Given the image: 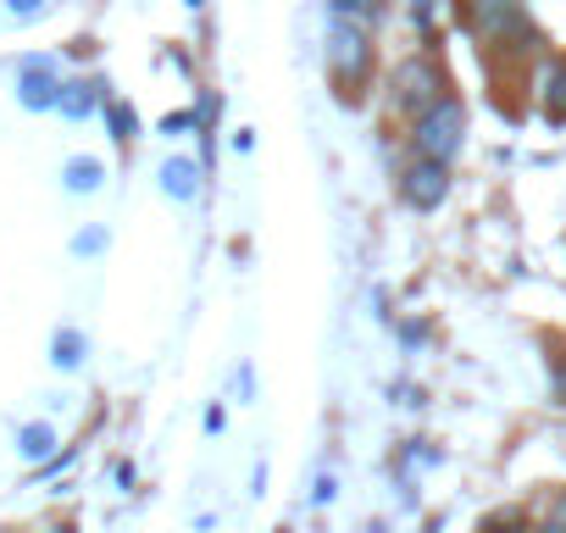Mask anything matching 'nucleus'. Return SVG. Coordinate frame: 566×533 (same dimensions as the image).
Returning a JSON list of instances; mask_svg holds the SVG:
<instances>
[{
	"label": "nucleus",
	"instance_id": "9",
	"mask_svg": "<svg viewBox=\"0 0 566 533\" xmlns=\"http://www.w3.org/2000/svg\"><path fill=\"white\" fill-rule=\"evenodd\" d=\"M161 195L178 200V206H189V200L200 195V161H189V156H167V161H161Z\"/></svg>",
	"mask_w": 566,
	"mask_h": 533
},
{
	"label": "nucleus",
	"instance_id": "8",
	"mask_svg": "<svg viewBox=\"0 0 566 533\" xmlns=\"http://www.w3.org/2000/svg\"><path fill=\"white\" fill-rule=\"evenodd\" d=\"M101 101H106V84H101V79H67V84H62V106H56V112H62L67 123H84V117H95V112H101Z\"/></svg>",
	"mask_w": 566,
	"mask_h": 533
},
{
	"label": "nucleus",
	"instance_id": "23",
	"mask_svg": "<svg viewBox=\"0 0 566 533\" xmlns=\"http://www.w3.org/2000/svg\"><path fill=\"white\" fill-rule=\"evenodd\" d=\"M189 7H200V0H189Z\"/></svg>",
	"mask_w": 566,
	"mask_h": 533
},
{
	"label": "nucleus",
	"instance_id": "10",
	"mask_svg": "<svg viewBox=\"0 0 566 533\" xmlns=\"http://www.w3.org/2000/svg\"><path fill=\"white\" fill-rule=\"evenodd\" d=\"M106 184V161L101 156H73L67 167H62V189L67 195H95Z\"/></svg>",
	"mask_w": 566,
	"mask_h": 533
},
{
	"label": "nucleus",
	"instance_id": "1",
	"mask_svg": "<svg viewBox=\"0 0 566 533\" xmlns=\"http://www.w3.org/2000/svg\"><path fill=\"white\" fill-rule=\"evenodd\" d=\"M323 67H328V84L345 106H356L367 95V84L378 79V40L373 29H356V23H334L328 18V40H323Z\"/></svg>",
	"mask_w": 566,
	"mask_h": 533
},
{
	"label": "nucleus",
	"instance_id": "7",
	"mask_svg": "<svg viewBox=\"0 0 566 533\" xmlns=\"http://www.w3.org/2000/svg\"><path fill=\"white\" fill-rule=\"evenodd\" d=\"M18 106L23 112H56L62 106V79L51 62H23L18 73Z\"/></svg>",
	"mask_w": 566,
	"mask_h": 533
},
{
	"label": "nucleus",
	"instance_id": "15",
	"mask_svg": "<svg viewBox=\"0 0 566 533\" xmlns=\"http://www.w3.org/2000/svg\"><path fill=\"white\" fill-rule=\"evenodd\" d=\"M106 244H112V233H106L101 222H95V228H78V233H73V255H101Z\"/></svg>",
	"mask_w": 566,
	"mask_h": 533
},
{
	"label": "nucleus",
	"instance_id": "2",
	"mask_svg": "<svg viewBox=\"0 0 566 533\" xmlns=\"http://www.w3.org/2000/svg\"><path fill=\"white\" fill-rule=\"evenodd\" d=\"M467 7V29L478 34L483 51H500V56H533L538 34H533V18L522 0H461Z\"/></svg>",
	"mask_w": 566,
	"mask_h": 533
},
{
	"label": "nucleus",
	"instance_id": "17",
	"mask_svg": "<svg viewBox=\"0 0 566 533\" xmlns=\"http://www.w3.org/2000/svg\"><path fill=\"white\" fill-rule=\"evenodd\" d=\"M189 128H195V112H167V117H161V134H167V139H184Z\"/></svg>",
	"mask_w": 566,
	"mask_h": 533
},
{
	"label": "nucleus",
	"instance_id": "14",
	"mask_svg": "<svg viewBox=\"0 0 566 533\" xmlns=\"http://www.w3.org/2000/svg\"><path fill=\"white\" fill-rule=\"evenodd\" d=\"M106 123H112V139H117V145H128V139H139V117H134V106H123V101H112V106H106Z\"/></svg>",
	"mask_w": 566,
	"mask_h": 533
},
{
	"label": "nucleus",
	"instance_id": "20",
	"mask_svg": "<svg viewBox=\"0 0 566 533\" xmlns=\"http://www.w3.org/2000/svg\"><path fill=\"white\" fill-rule=\"evenodd\" d=\"M538 533H566V494L555 500V511H549V522H544Z\"/></svg>",
	"mask_w": 566,
	"mask_h": 533
},
{
	"label": "nucleus",
	"instance_id": "3",
	"mask_svg": "<svg viewBox=\"0 0 566 533\" xmlns=\"http://www.w3.org/2000/svg\"><path fill=\"white\" fill-rule=\"evenodd\" d=\"M450 95V73H444V62L433 56V51H417V56H400L395 67H389V90H384V101H389V112L395 117H422L433 101H444Z\"/></svg>",
	"mask_w": 566,
	"mask_h": 533
},
{
	"label": "nucleus",
	"instance_id": "6",
	"mask_svg": "<svg viewBox=\"0 0 566 533\" xmlns=\"http://www.w3.org/2000/svg\"><path fill=\"white\" fill-rule=\"evenodd\" d=\"M533 106L549 128H566V56H544L533 67Z\"/></svg>",
	"mask_w": 566,
	"mask_h": 533
},
{
	"label": "nucleus",
	"instance_id": "12",
	"mask_svg": "<svg viewBox=\"0 0 566 533\" xmlns=\"http://www.w3.org/2000/svg\"><path fill=\"white\" fill-rule=\"evenodd\" d=\"M84 356H90V339H84L78 328H56V339H51V362H56L62 373H73V367H84Z\"/></svg>",
	"mask_w": 566,
	"mask_h": 533
},
{
	"label": "nucleus",
	"instance_id": "18",
	"mask_svg": "<svg viewBox=\"0 0 566 533\" xmlns=\"http://www.w3.org/2000/svg\"><path fill=\"white\" fill-rule=\"evenodd\" d=\"M406 7H411V18H417L422 40H433V0H406Z\"/></svg>",
	"mask_w": 566,
	"mask_h": 533
},
{
	"label": "nucleus",
	"instance_id": "16",
	"mask_svg": "<svg viewBox=\"0 0 566 533\" xmlns=\"http://www.w3.org/2000/svg\"><path fill=\"white\" fill-rule=\"evenodd\" d=\"M483 533H527V516H522V511H494V516L483 522Z\"/></svg>",
	"mask_w": 566,
	"mask_h": 533
},
{
	"label": "nucleus",
	"instance_id": "4",
	"mask_svg": "<svg viewBox=\"0 0 566 533\" xmlns=\"http://www.w3.org/2000/svg\"><path fill=\"white\" fill-rule=\"evenodd\" d=\"M467 101L450 90L444 101H433L422 117H411L406 123V150L411 156H433V161H450L455 167V156L467 150Z\"/></svg>",
	"mask_w": 566,
	"mask_h": 533
},
{
	"label": "nucleus",
	"instance_id": "13",
	"mask_svg": "<svg viewBox=\"0 0 566 533\" xmlns=\"http://www.w3.org/2000/svg\"><path fill=\"white\" fill-rule=\"evenodd\" d=\"M18 450H23L29 461H51V450H56V428H51V422H29V428L18 433Z\"/></svg>",
	"mask_w": 566,
	"mask_h": 533
},
{
	"label": "nucleus",
	"instance_id": "19",
	"mask_svg": "<svg viewBox=\"0 0 566 533\" xmlns=\"http://www.w3.org/2000/svg\"><path fill=\"white\" fill-rule=\"evenodd\" d=\"M7 12L29 23V18H40V12H45V0H7Z\"/></svg>",
	"mask_w": 566,
	"mask_h": 533
},
{
	"label": "nucleus",
	"instance_id": "22",
	"mask_svg": "<svg viewBox=\"0 0 566 533\" xmlns=\"http://www.w3.org/2000/svg\"><path fill=\"white\" fill-rule=\"evenodd\" d=\"M555 395L566 400V356H555Z\"/></svg>",
	"mask_w": 566,
	"mask_h": 533
},
{
	"label": "nucleus",
	"instance_id": "11",
	"mask_svg": "<svg viewBox=\"0 0 566 533\" xmlns=\"http://www.w3.org/2000/svg\"><path fill=\"white\" fill-rule=\"evenodd\" d=\"M384 0H328V18L334 23H356V29H373L378 34V23H384Z\"/></svg>",
	"mask_w": 566,
	"mask_h": 533
},
{
	"label": "nucleus",
	"instance_id": "5",
	"mask_svg": "<svg viewBox=\"0 0 566 533\" xmlns=\"http://www.w3.org/2000/svg\"><path fill=\"white\" fill-rule=\"evenodd\" d=\"M450 184H455L450 161H433V156H406L400 173H395V195L411 211H439L450 200Z\"/></svg>",
	"mask_w": 566,
	"mask_h": 533
},
{
	"label": "nucleus",
	"instance_id": "21",
	"mask_svg": "<svg viewBox=\"0 0 566 533\" xmlns=\"http://www.w3.org/2000/svg\"><path fill=\"white\" fill-rule=\"evenodd\" d=\"M312 500H317V505H328V500H334V478H317V489H312Z\"/></svg>",
	"mask_w": 566,
	"mask_h": 533
}]
</instances>
